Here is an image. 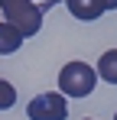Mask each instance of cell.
I'll return each instance as SVG.
<instances>
[{"mask_svg": "<svg viewBox=\"0 0 117 120\" xmlns=\"http://www.w3.org/2000/svg\"><path fill=\"white\" fill-rule=\"evenodd\" d=\"M0 13L23 36H36L42 26V7H36L33 0H0Z\"/></svg>", "mask_w": 117, "mask_h": 120, "instance_id": "obj_2", "label": "cell"}, {"mask_svg": "<svg viewBox=\"0 0 117 120\" xmlns=\"http://www.w3.org/2000/svg\"><path fill=\"white\" fill-rule=\"evenodd\" d=\"M104 3V10H117V0H101Z\"/></svg>", "mask_w": 117, "mask_h": 120, "instance_id": "obj_8", "label": "cell"}, {"mask_svg": "<svg viewBox=\"0 0 117 120\" xmlns=\"http://www.w3.org/2000/svg\"><path fill=\"white\" fill-rule=\"evenodd\" d=\"M114 120H117V114H114Z\"/></svg>", "mask_w": 117, "mask_h": 120, "instance_id": "obj_9", "label": "cell"}, {"mask_svg": "<svg viewBox=\"0 0 117 120\" xmlns=\"http://www.w3.org/2000/svg\"><path fill=\"white\" fill-rule=\"evenodd\" d=\"M98 84V71L88 62H68L58 71V88L65 98H88Z\"/></svg>", "mask_w": 117, "mask_h": 120, "instance_id": "obj_1", "label": "cell"}, {"mask_svg": "<svg viewBox=\"0 0 117 120\" xmlns=\"http://www.w3.org/2000/svg\"><path fill=\"white\" fill-rule=\"evenodd\" d=\"M13 104H16V88L10 81H0V110L13 107Z\"/></svg>", "mask_w": 117, "mask_h": 120, "instance_id": "obj_7", "label": "cell"}, {"mask_svg": "<svg viewBox=\"0 0 117 120\" xmlns=\"http://www.w3.org/2000/svg\"><path fill=\"white\" fill-rule=\"evenodd\" d=\"M26 114H29V120H65V117H68L65 94L46 91V94H39V98H33V101H29Z\"/></svg>", "mask_w": 117, "mask_h": 120, "instance_id": "obj_3", "label": "cell"}, {"mask_svg": "<svg viewBox=\"0 0 117 120\" xmlns=\"http://www.w3.org/2000/svg\"><path fill=\"white\" fill-rule=\"evenodd\" d=\"M23 39H26V36L20 33L13 23H7V20L0 23V55H10V52H16L20 45H23Z\"/></svg>", "mask_w": 117, "mask_h": 120, "instance_id": "obj_5", "label": "cell"}, {"mask_svg": "<svg viewBox=\"0 0 117 120\" xmlns=\"http://www.w3.org/2000/svg\"><path fill=\"white\" fill-rule=\"evenodd\" d=\"M68 13L81 23H91L104 13V3L101 0H68Z\"/></svg>", "mask_w": 117, "mask_h": 120, "instance_id": "obj_4", "label": "cell"}, {"mask_svg": "<svg viewBox=\"0 0 117 120\" xmlns=\"http://www.w3.org/2000/svg\"><path fill=\"white\" fill-rule=\"evenodd\" d=\"M98 78L117 84V49H107V52L98 59Z\"/></svg>", "mask_w": 117, "mask_h": 120, "instance_id": "obj_6", "label": "cell"}]
</instances>
